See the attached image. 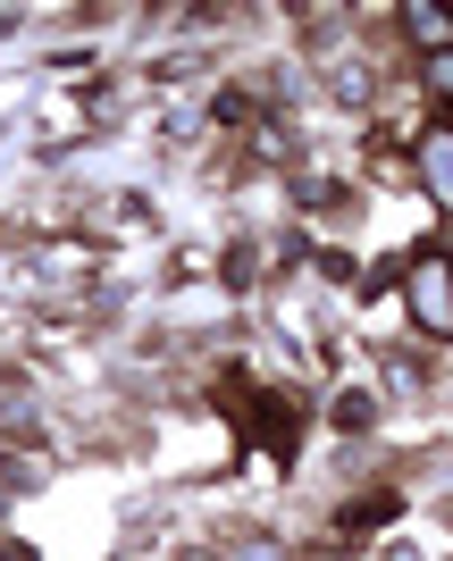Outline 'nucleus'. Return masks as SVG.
<instances>
[{"instance_id":"nucleus-2","label":"nucleus","mask_w":453,"mask_h":561,"mask_svg":"<svg viewBox=\"0 0 453 561\" xmlns=\"http://www.w3.org/2000/svg\"><path fill=\"white\" fill-rule=\"evenodd\" d=\"M429 185H437V202H453V135L429 142Z\"/></svg>"},{"instance_id":"nucleus-3","label":"nucleus","mask_w":453,"mask_h":561,"mask_svg":"<svg viewBox=\"0 0 453 561\" xmlns=\"http://www.w3.org/2000/svg\"><path fill=\"white\" fill-rule=\"evenodd\" d=\"M411 34H420V43H453V18L420 0V9H411Z\"/></svg>"},{"instance_id":"nucleus-1","label":"nucleus","mask_w":453,"mask_h":561,"mask_svg":"<svg viewBox=\"0 0 453 561\" xmlns=\"http://www.w3.org/2000/svg\"><path fill=\"white\" fill-rule=\"evenodd\" d=\"M411 294H420V319H429L437 335H453V285H445V268H420Z\"/></svg>"}]
</instances>
